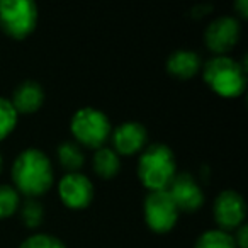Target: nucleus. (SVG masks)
<instances>
[{
	"instance_id": "15",
	"label": "nucleus",
	"mask_w": 248,
	"mask_h": 248,
	"mask_svg": "<svg viewBox=\"0 0 248 248\" xmlns=\"http://www.w3.org/2000/svg\"><path fill=\"white\" fill-rule=\"evenodd\" d=\"M56 155H58V160L63 169L70 170V172H77L78 169H82L83 162H85V155L82 152V146L73 141L62 143L58 146Z\"/></svg>"
},
{
	"instance_id": "10",
	"label": "nucleus",
	"mask_w": 248,
	"mask_h": 248,
	"mask_svg": "<svg viewBox=\"0 0 248 248\" xmlns=\"http://www.w3.org/2000/svg\"><path fill=\"white\" fill-rule=\"evenodd\" d=\"M58 192L65 206L72 209H83L93 199V186L89 177L78 172H70L60 180Z\"/></svg>"
},
{
	"instance_id": "6",
	"label": "nucleus",
	"mask_w": 248,
	"mask_h": 248,
	"mask_svg": "<svg viewBox=\"0 0 248 248\" xmlns=\"http://www.w3.org/2000/svg\"><path fill=\"white\" fill-rule=\"evenodd\" d=\"M145 219L155 233H167L175 226L179 209L169 190H152L145 199Z\"/></svg>"
},
{
	"instance_id": "23",
	"label": "nucleus",
	"mask_w": 248,
	"mask_h": 248,
	"mask_svg": "<svg viewBox=\"0 0 248 248\" xmlns=\"http://www.w3.org/2000/svg\"><path fill=\"white\" fill-rule=\"evenodd\" d=\"M0 170H2V155H0Z\"/></svg>"
},
{
	"instance_id": "11",
	"label": "nucleus",
	"mask_w": 248,
	"mask_h": 248,
	"mask_svg": "<svg viewBox=\"0 0 248 248\" xmlns=\"http://www.w3.org/2000/svg\"><path fill=\"white\" fill-rule=\"evenodd\" d=\"M148 133L141 123L128 121V123L119 124L112 133L114 152L117 155H135L140 150L145 148Z\"/></svg>"
},
{
	"instance_id": "7",
	"label": "nucleus",
	"mask_w": 248,
	"mask_h": 248,
	"mask_svg": "<svg viewBox=\"0 0 248 248\" xmlns=\"http://www.w3.org/2000/svg\"><path fill=\"white\" fill-rule=\"evenodd\" d=\"M240 21L236 17L221 16L207 26V29L204 31V41L211 51L217 53V55H224L231 48H234V45L240 39Z\"/></svg>"
},
{
	"instance_id": "4",
	"label": "nucleus",
	"mask_w": 248,
	"mask_h": 248,
	"mask_svg": "<svg viewBox=\"0 0 248 248\" xmlns=\"http://www.w3.org/2000/svg\"><path fill=\"white\" fill-rule=\"evenodd\" d=\"M73 136L89 148H100L110 136L109 117L95 107H82L72 117Z\"/></svg>"
},
{
	"instance_id": "18",
	"label": "nucleus",
	"mask_w": 248,
	"mask_h": 248,
	"mask_svg": "<svg viewBox=\"0 0 248 248\" xmlns=\"http://www.w3.org/2000/svg\"><path fill=\"white\" fill-rule=\"evenodd\" d=\"M19 207V192L12 186H0V219L9 217Z\"/></svg>"
},
{
	"instance_id": "21",
	"label": "nucleus",
	"mask_w": 248,
	"mask_h": 248,
	"mask_svg": "<svg viewBox=\"0 0 248 248\" xmlns=\"http://www.w3.org/2000/svg\"><path fill=\"white\" fill-rule=\"evenodd\" d=\"M236 248H247L248 245V226L247 224H241L240 228H236V236L233 238Z\"/></svg>"
},
{
	"instance_id": "14",
	"label": "nucleus",
	"mask_w": 248,
	"mask_h": 248,
	"mask_svg": "<svg viewBox=\"0 0 248 248\" xmlns=\"http://www.w3.org/2000/svg\"><path fill=\"white\" fill-rule=\"evenodd\" d=\"M121 169L119 155L112 148L100 146L93 153V170L102 179H112Z\"/></svg>"
},
{
	"instance_id": "13",
	"label": "nucleus",
	"mask_w": 248,
	"mask_h": 248,
	"mask_svg": "<svg viewBox=\"0 0 248 248\" xmlns=\"http://www.w3.org/2000/svg\"><path fill=\"white\" fill-rule=\"evenodd\" d=\"M202 68L199 53L192 49H177L167 60V70L179 78H190Z\"/></svg>"
},
{
	"instance_id": "12",
	"label": "nucleus",
	"mask_w": 248,
	"mask_h": 248,
	"mask_svg": "<svg viewBox=\"0 0 248 248\" xmlns=\"http://www.w3.org/2000/svg\"><path fill=\"white\" fill-rule=\"evenodd\" d=\"M45 102V90L34 80H24L12 93L11 104L16 112L31 114L36 112Z\"/></svg>"
},
{
	"instance_id": "19",
	"label": "nucleus",
	"mask_w": 248,
	"mask_h": 248,
	"mask_svg": "<svg viewBox=\"0 0 248 248\" xmlns=\"http://www.w3.org/2000/svg\"><path fill=\"white\" fill-rule=\"evenodd\" d=\"M22 221L28 228H38L43 223V216H45V209H43L41 202L36 199L29 197L24 204H22Z\"/></svg>"
},
{
	"instance_id": "20",
	"label": "nucleus",
	"mask_w": 248,
	"mask_h": 248,
	"mask_svg": "<svg viewBox=\"0 0 248 248\" xmlns=\"http://www.w3.org/2000/svg\"><path fill=\"white\" fill-rule=\"evenodd\" d=\"M19 248H66V247H65V243H63L62 240H58L56 236L38 233V234H31L29 238H26Z\"/></svg>"
},
{
	"instance_id": "9",
	"label": "nucleus",
	"mask_w": 248,
	"mask_h": 248,
	"mask_svg": "<svg viewBox=\"0 0 248 248\" xmlns=\"http://www.w3.org/2000/svg\"><path fill=\"white\" fill-rule=\"evenodd\" d=\"M169 194L172 196L179 211L192 213L197 211L204 204V192L199 184L194 180V177L187 172L177 173L170 186L167 187Z\"/></svg>"
},
{
	"instance_id": "2",
	"label": "nucleus",
	"mask_w": 248,
	"mask_h": 248,
	"mask_svg": "<svg viewBox=\"0 0 248 248\" xmlns=\"http://www.w3.org/2000/svg\"><path fill=\"white\" fill-rule=\"evenodd\" d=\"M177 175V163L173 152L163 143L150 145L143 150L138 163V177L146 189L163 190Z\"/></svg>"
},
{
	"instance_id": "1",
	"label": "nucleus",
	"mask_w": 248,
	"mask_h": 248,
	"mask_svg": "<svg viewBox=\"0 0 248 248\" xmlns=\"http://www.w3.org/2000/svg\"><path fill=\"white\" fill-rule=\"evenodd\" d=\"M12 180L16 190L28 197L41 196L53 186V165L49 158L38 148H26L19 153L12 165Z\"/></svg>"
},
{
	"instance_id": "8",
	"label": "nucleus",
	"mask_w": 248,
	"mask_h": 248,
	"mask_svg": "<svg viewBox=\"0 0 248 248\" xmlns=\"http://www.w3.org/2000/svg\"><path fill=\"white\" fill-rule=\"evenodd\" d=\"M214 219H216L219 230H236L243 224L247 206L241 194L236 190H223L214 201Z\"/></svg>"
},
{
	"instance_id": "16",
	"label": "nucleus",
	"mask_w": 248,
	"mask_h": 248,
	"mask_svg": "<svg viewBox=\"0 0 248 248\" xmlns=\"http://www.w3.org/2000/svg\"><path fill=\"white\" fill-rule=\"evenodd\" d=\"M194 248H236L234 240L228 231L209 230L204 231L196 241Z\"/></svg>"
},
{
	"instance_id": "17",
	"label": "nucleus",
	"mask_w": 248,
	"mask_h": 248,
	"mask_svg": "<svg viewBox=\"0 0 248 248\" xmlns=\"http://www.w3.org/2000/svg\"><path fill=\"white\" fill-rule=\"evenodd\" d=\"M17 124V112L12 107L11 100L0 97V140L7 138Z\"/></svg>"
},
{
	"instance_id": "3",
	"label": "nucleus",
	"mask_w": 248,
	"mask_h": 248,
	"mask_svg": "<svg viewBox=\"0 0 248 248\" xmlns=\"http://www.w3.org/2000/svg\"><path fill=\"white\" fill-rule=\"evenodd\" d=\"M202 77L221 97H238L247 87V66L224 55L207 60L202 66Z\"/></svg>"
},
{
	"instance_id": "5",
	"label": "nucleus",
	"mask_w": 248,
	"mask_h": 248,
	"mask_svg": "<svg viewBox=\"0 0 248 248\" xmlns=\"http://www.w3.org/2000/svg\"><path fill=\"white\" fill-rule=\"evenodd\" d=\"M38 22V7L32 0H0V28L11 38L31 34Z\"/></svg>"
},
{
	"instance_id": "22",
	"label": "nucleus",
	"mask_w": 248,
	"mask_h": 248,
	"mask_svg": "<svg viewBox=\"0 0 248 248\" xmlns=\"http://www.w3.org/2000/svg\"><path fill=\"white\" fill-rule=\"evenodd\" d=\"M234 9L240 12L241 17H247V14H248V0H238L236 5H234Z\"/></svg>"
}]
</instances>
